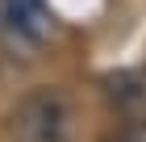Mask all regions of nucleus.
<instances>
[{"label": "nucleus", "instance_id": "obj_1", "mask_svg": "<svg viewBox=\"0 0 146 142\" xmlns=\"http://www.w3.org/2000/svg\"><path fill=\"white\" fill-rule=\"evenodd\" d=\"M9 142H79V105L58 84H34L9 109Z\"/></svg>", "mask_w": 146, "mask_h": 142}, {"label": "nucleus", "instance_id": "obj_2", "mask_svg": "<svg viewBox=\"0 0 146 142\" xmlns=\"http://www.w3.org/2000/svg\"><path fill=\"white\" fill-rule=\"evenodd\" d=\"M54 17L46 0H0V33L4 46L17 55H34L50 42Z\"/></svg>", "mask_w": 146, "mask_h": 142}, {"label": "nucleus", "instance_id": "obj_3", "mask_svg": "<svg viewBox=\"0 0 146 142\" xmlns=\"http://www.w3.org/2000/svg\"><path fill=\"white\" fill-rule=\"evenodd\" d=\"M113 142H146V121H129Z\"/></svg>", "mask_w": 146, "mask_h": 142}]
</instances>
